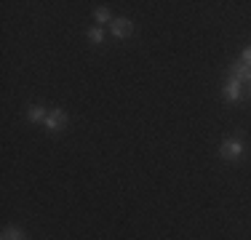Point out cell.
Wrapping results in <instances>:
<instances>
[{"mask_svg":"<svg viewBox=\"0 0 251 240\" xmlns=\"http://www.w3.org/2000/svg\"><path fill=\"white\" fill-rule=\"evenodd\" d=\"M219 158L222 160H241L243 158V142L241 139H225L219 147Z\"/></svg>","mask_w":251,"mask_h":240,"instance_id":"obj_1","label":"cell"},{"mask_svg":"<svg viewBox=\"0 0 251 240\" xmlns=\"http://www.w3.org/2000/svg\"><path fill=\"white\" fill-rule=\"evenodd\" d=\"M64 125H67V112L64 110H51L49 115H46V128H49L51 134L53 131H62Z\"/></svg>","mask_w":251,"mask_h":240,"instance_id":"obj_2","label":"cell"},{"mask_svg":"<svg viewBox=\"0 0 251 240\" xmlns=\"http://www.w3.org/2000/svg\"><path fill=\"white\" fill-rule=\"evenodd\" d=\"M110 32L115 35V38H128L131 32H134V22L126 19V16H121V19H112L110 24Z\"/></svg>","mask_w":251,"mask_h":240,"instance_id":"obj_3","label":"cell"},{"mask_svg":"<svg viewBox=\"0 0 251 240\" xmlns=\"http://www.w3.org/2000/svg\"><path fill=\"white\" fill-rule=\"evenodd\" d=\"M225 99L227 101H238V99H241V80L230 77V80L225 83Z\"/></svg>","mask_w":251,"mask_h":240,"instance_id":"obj_4","label":"cell"},{"mask_svg":"<svg viewBox=\"0 0 251 240\" xmlns=\"http://www.w3.org/2000/svg\"><path fill=\"white\" fill-rule=\"evenodd\" d=\"M230 77H235V80H251V67H246L243 62H235L230 67Z\"/></svg>","mask_w":251,"mask_h":240,"instance_id":"obj_5","label":"cell"},{"mask_svg":"<svg viewBox=\"0 0 251 240\" xmlns=\"http://www.w3.org/2000/svg\"><path fill=\"white\" fill-rule=\"evenodd\" d=\"M46 115H49V112H46L40 104H32V107L27 110V118L32 120V123H46Z\"/></svg>","mask_w":251,"mask_h":240,"instance_id":"obj_6","label":"cell"},{"mask_svg":"<svg viewBox=\"0 0 251 240\" xmlns=\"http://www.w3.org/2000/svg\"><path fill=\"white\" fill-rule=\"evenodd\" d=\"M94 19H97L99 24H112V16H110V11H107V8H97V11H94Z\"/></svg>","mask_w":251,"mask_h":240,"instance_id":"obj_7","label":"cell"},{"mask_svg":"<svg viewBox=\"0 0 251 240\" xmlns=\"http://www.w3.org/2000/svg\"><path fill=\"white\" fill-rule=\"evenodd\" d=\"M3 240H25V232L16 230V227H8V230L3 232Z\"/></svg>","mask_w":251,"mask_h":240,"instance_id":"obj_8","label":"cell"},{"mask_svg":"<svg viewBox=\"0 0 251 240\" xmlns=\"http://www.w3.org/2000/svg\"><path fill=\"white\" fill-rule=\"evenodd\" d=\"M88 40H91V43H101V40H104V29H101V27H91V29H88Z\"/></svg>","mask_w":251,"mask_h":240,"instance_id":"obj_9","label":"cell"},{"mask_svg":"<svg viewBox=\"0 0 251 240\" xmlns=\"http://www.w3.org/2000/svg\"><path fill=\"white\" fill-rule=\"evenodd\" d=\"M241 62L246 64V67H251V46H249V48H243V53H241Z\"/></svg>","mask_w":251,"mask_h":240,"instance_id":"obj_10","label":"cell"}]
</instances>
